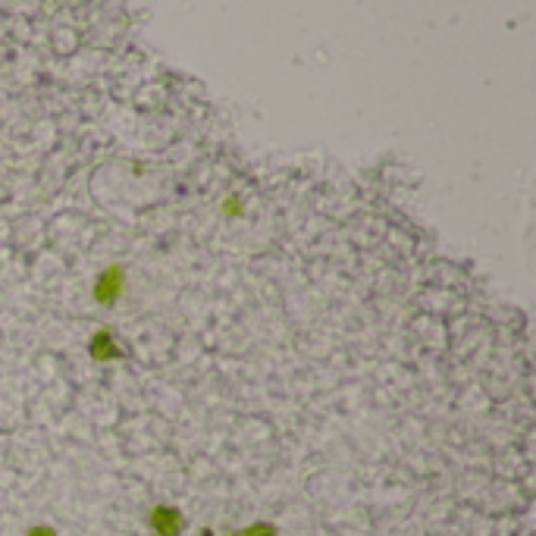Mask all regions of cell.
<instances>
[{
	"mask_svg": "<svg viewBox=\"0 0 536 536\" xmlns=\"http://www.w3.org/2000/svg\"><path fill=\"white\" fill-rule=\"evenodd\" d=\"M88 352H91V358H95V361H116V358H123V352H120V345L113 342L110 329H101V333H95V339H91Z\"/></svg>",
	"mask_w": 536,
	"mask_h": 536,
	"instance_id": "obj_3",
	"label": "cell"
},
{
	"mask_svg": "<svg viewBox=\"0 0 536 536\" xmlns=\"http://www.w3.org/2000/svg\"><path fill=\"white\" fill-rule=\"evenodd\" d=\"M151 527L157 536H179L185 527V517L179 508H170V505H157L151 511Z\"/></svg>",
	"mask_w": 536,
	"mask_h": 536,
	"instance_id": "obj_2",
	"label": "cell"
},
{
	"mask_svg": "<svg viewBox=\"0 0 536 536\" xmlns=\"http://www.w3.org/2000/svg\"><path fill=\"white\" fill-rule=\"evenodd\" d=\"M232 536H276V527L267 523V521H258V523H251V527H245V530H235Z\"/></svg>",
	"mask_w": 536,
	"mask_h": 536,
	"instance_id": "obj_4",
	"label": "cell"
},
{
	"mask_svg": "<svg viewBox=\"0 0 536 536\" xmlns=\"http://www.w3.org/2000/svg\"><path fill=\"white\" fill-rule=\"evenodd\" d=\"M26 536H57V530L54 527H32Z\"/></svg>",
	"mask_w": 536,
	"mask_h": 536,
	"instance_id": "obj_5",
	"label": "cell"
},
{
	"mask_svg": "<svg viewBox=\"0 0 536 536\" xmlns=\"http://www.w3.org/2000/svg\"><path fill=\"white\" fill-rule=\"evenodd\" d=\"M123 292H126V267L110 264L107 270H101V276L95 283V301L104 304V308H113L123 298Z\"/></svg>",
	"mask_w": 536,
	"mask_h": 536,
	"instance_id": "obj_1",
	"label": "cell"
},
{
	"mask_svg": "<svg viewBox=\"0 0 536 536\" xmlns=\"http://www.w3.org/2000/svg\"><path fill=\"white\" fill-rule=\"evenodd\" d=\"M201 536H214V533H210V530H204V533H201Z\"/></svg>",
	"mask_w": 536,
	"mask_h": 536,
	"instance_id": "obj_7",
	"label": "cell"
},
{
	"mask_svg": "<svg viewBox=\"0 0 536 536\" xmlns=\"http://www.w3.org/2000/svg\"><path fill=\"white\" fill-rule=\"evenodd\" d=\"M226 214H242V204H239V198H229V204H226Z\"/></svg>",
	"mask_w": 536,
	"mask_h": 536,
	"instance_id": "obj_6",
	"label": "cell"
}]
</instances>
